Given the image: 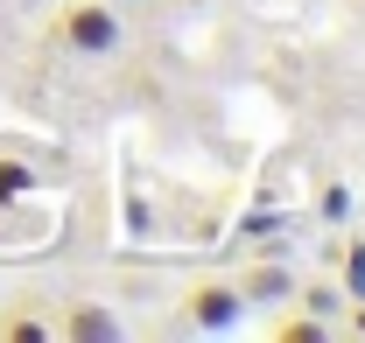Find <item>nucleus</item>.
<instances>
[{
    "label": "nucleus",
    "instance_id": "obj_1",
    "mask_svg": "<svg viewBox=\"0 0 365 343\" xmlns=\"http://www.w3.org/2000/svg\"><path fill=\"white\" fill-rule=\"evenodd\" d=\"M120 43H127V21L113 0H63L49 14V49L63 56H113Z\"/></svg>",
    "mask_w": 365,
    "mask_h": 343
},
{
    "label": "nucleus",
    "instance_id": "obj_2",
    "mask_svg": "<svg viewBox=\"0 0 365 343\" xmlns=\"http://www.w3.org/2000/svg\"><path fill=\"white\" fill-rule=\"evenodd\" d=\"M246 308H253V301L239 295V280H197V287L182 295V322L204 329V337H232V329L246 322Z\"/></svg>",
    "mask_w": 365,
    "mask_h": 343
},
{
    "label": "nucleus",
    "instance_id": "obj_3",
    "mask_svg": "<svg viewBox=\"0 0 365 343\" xmlns=\"http://www.w3.org/2000/svg\"><path fill=\"white\" fill-rule=\"evenodd\" d=\"M56 337H71V343H120V315H113L106 301H63Z\"/></svg>",
    "mask_w": 365,
    "mask_h": 343
},
{
    "label": "nucleus",
    "instance_id": "obj_4",
    "mask_svg": "<svg viewBox=\"0 0 365 343\" xmlns=\"http://www.w3.org/2000/svg\"><path fill=\"white\" fill-rule=\"evenodd\" d=\"M56 337V322L36 315V301H14L7 315H0V343H49Z\"/></svg>",
    "mask_w": 365,
    "mask_h": 343
},
{
    "label": "nucleus",
    "instance_id": "obj_5",
    "mask_svg": "<svg viewBox=\"0 0 365 343\" xmlns=\"http://www.w3.org/2000/svg\"><path fill=\"white\" fill-rule=\"evenodd\" d=\"M14 196H36V162L0 154V204H14Z\"/></svg>",
    "mask_w": 365,
    "mask_h": 343
},
{
    "label": "nucleus",
    "instance_id": "obj_6",
    "mask_svg": "<svg viewBox=\"0 0 365 343\" xmlns=\"http://www.w3.org/2000/svg\"><path fill=\"white\" fill-rule=\"evenodd\" d=\"M288 287H295V280H288V273H274V266H253V273H239V295H246V301H281Z\"/></svg>",
    "mask_w": 365,
    "mask_h": 343
},
{
    "label": "nucleus",
    "instance_id": "obj_7",
    "mask_svg": "<svg viewBox=\"0 0 365 343\" xmlns=\"http://www.w3.org/2000/svg\"><path fill=\"white\" fill-rule=\"evenodd\" d=\"M323 337H330L323 315H281L274 322V343H323Z\"/></svg>",
    "mask_w": 365,
    "mask_h": 343
},
{
    "label": "nucleus",
    "instance_id": "obj_8",
    "mask_svg": "<svg viewBox=\"0 0 365 343\" xmlns=\"http://www.w3.org/2000/svg\"><path fill=\"white\" fill-rule=\"evenodd\" d=\"M337 273H344V295L365 301V246L351 238V246H337Z\"/></svg>",
    "mask_w": 365,
    "mask_h": 343
},
{
    "label": "nucleus",
    "instance_id": "obj_9",
    "mask_svg": "<svg viewBox=\"0 0 365 343\" xmlns=\"http://www.w3.org/2000/svg\"><path fill=\"white\" fill-rule=\"evenodd\" d=\"M317 211H323V224H344V217H351V189H344L337 175L317 189Z\"/></svg>",
    "mask_w": 365,
    "mask_h": 343
},
{
    "label": "nucleus",
    "instance_id": "obj_10",
    "mask_svg": "<svg viewBox=\"0 0 365 343\" xmlns=\"http://www.w3.org/2000/svg\"><path fill=\"white\" fill-rule=\"evenodd\" d=\"M302 301H309L317 315H337V308H344V301H337V287H323V280H317V287H309V295H302Z\"/></svg>",
    "mask_w": 365,
    "mask_h": 343
},
{
    "label": "nucleus",
    "instance_id": "obj_11",
    "mask_svg": "<svg viewBox=\"0 0 365 343\" xmlns=\"http://www.w3.org/2000/svg\"><path fill=\"white\" fill-rule=\"evenodd\" d=\"M351 329H359V337H365V301H359V308H351Z\"/></svg>",
    "mask_w": 365,
    "mask_h": 343
}]
</instances>
